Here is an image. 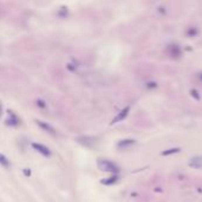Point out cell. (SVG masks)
Masks as SVG:
<instances>
[{
  "label": "cell",
  "mask_w": 202,
  "mask_h": 202,
  "mask_svg": "<svg viewBox=\"0 0 202 202\" xmlns=\"http://www.w3.org/2000/svg\"><path fill=\"white\" fill-rule=\"evenodd\" d=\"M97 164H98V168H99L101 170L106 172V173L116 174L117 172H118V167H117L115 163H112L111 161H108V160L101 158V160H98Z\"/></svg>",
  "instance_id": "obj_1"
},
{
  "label": "cell",
  "mask_w": 202,
  "mask_h": 202,
  "mask_svg": "<svg viewBox=\"0 0 202 202\" xmlns=\"http://www.w3.org/2000/svg\"><path fill=\"white\" fill-rule=\"evenodd\" d=\"M32 147L34 150H37L39 154H41L45 157H50L51 156V150L48 149L46 145L41 144V143H32Z\"/></svg>",
  "instance_id": "obj_2"
},
{
  "label": "cell",
  "mask_w": 202,
  "mask_h": 202,
  "mask_svg": "<svg viewBox=\"0 0 202 202\" xmlns=\"http://www.w3.org/2000/svg\"><path fill=\"white\" fill-rule=\"evenodd\" d=\"M6 124L10 125V126H17L18 124H20V119L17 115H14L13 112L9 111V118L6 119Z\"/></svg>",
  "instance_id": "obj_3"
},
{
  "label": "cell",
  "mask_w": 202,
  "mask_h": 202,
  "mask_svg": "<svg viewBox=\"0 0 202 202\" xmlns=\"http://www.w3.org/2000/svg\"><path fill=\"white\" fill-rule=\"evenodd\" d=\"M37 124L43 129V130H45V131H48L50 134H56V130H55V128L53 126H51L50 124L48 123H45V122H41V121H37Z\"/></svg>",
  "instance_id": "obj_4"
},
{
  "label": "cell",
  "mask_w": 202,
  "mask_h": 202,
  "mask_svg": "<svg viewBox=\"0 0 202 202\" xmlns=\"http://www.w3.org/2000/svg\"><path fill=\"white\" fill-rule=\"evenodd\" d=\"M0 165H2L4 168H10V160L5 156L4 154H0Z\"/></svg>",
  "instance_id": "obj_5"
},
{
  "label": "cell",
  "mask_w": 202,
  "mask_h": 202,
  "mask_svg": "<svg viewBox=\"0 0 202 202\" xmlns=\"http://www.w3.org/2000/svg\"><path fill=\"white\" fill-rule=\"evenodd\" d=\"M135 143V141H131V140H124V141H121L118 143V147L119 148H126V147H130Z\"/></svg>",
  "instance_id": "obj_6"
},
{
  "label": "cell",
  "mask_w": 202,
  "mask_h": 202,
  "mask_svg": "<svg viewBox=\"0 0 202 202\" xmlns=\"http://www.w3.org/2000/svg\"><path fill=\"white\" fill-rule=\"evenodd\" d=\"M117 181V176H111V177H109V179H105V180H102V183L103 184H106V186H110V184H114L116 183Z\"/></svg>",
  "instance_id": "obj_7"
},
{
  "label": "cell",
  "mask_w": 202,
  "mask_h": 202,
  "mask_svg": "<svg viewBox=\"0 0 202 202\" xmlns=\"http://www.w3.org/2000/svg\"><path fill=\"white\" fill-rule=\"evenodd\" d=\"M173 153H175V150H169V151H164L163 153V155H168V154H173Z\"/></svg>",
  "instance_id": "obj_8"
},
{
  "label": "cell",
  "mask_w": 202,
  "mask_h": 202,
  "mask_svg": "<svg viewBox=\"0 0 202 202\" xmlns=\"http://www.w3.org/2000/svg\"><path fill=\"white\" fill-rule=\"evenodd\" d=\"M24 173L26 174V176H30V174H31V173H30V170H29V172H27V170H24Z\"/></svg>",
  "instance_id": "obj_9"
},
{
  "label": "cell",
  "mask_w": 202,
  "mask_h": 202,
  "mask_svg": "<svg viewBox=\"0 0 202 202\" xmlns=\"http://www.w3.org/2000/svg\"><path fill=\"white\" fill-rule=\"evenodd\" d=\"M2 115V109H1V104H0V117Z\"/></svg>",
  "instance_id": "obj_10"
}]
</instances>
